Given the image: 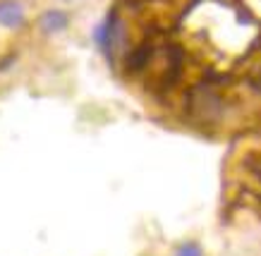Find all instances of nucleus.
<instances>
[{"label":"nucleus","mask_w":261,"mask_h":256,"mask_svg":"<svg viewBox=\"0 0 261 256\" xmlns=\"http://www.w3.org/2000/svg\"><path fill=\"white\" fill-rule=\"evenodd\" d=\"M24 22V8L19 0H3L0 3V24L17 29Z\"/></svg>","instance_id":"nucleus-1"},{"label":"nucleus","mask_w":261,"mask_h":256,"mask_svg":"<svg viewBox=\"0 0 261 256\" xmlns=\"http://www.w3.org/2000/svg\"><path fill=\"white\" fill-rule=\"evenodd\" d=\"M67 22H70V19H67V15H65V12H46V15L41 17V29H43V32H60V29H65V26H67Z\"/></svg>","instance_id":"nucleus-2"},{"label":"nucleus","mask_w":261,"mask_h":256,"mask_svg":"<svg viewBox=\"0 0 261 256\" xmlns=\"http://www.w3.org/2000/svg\"><path fill=\"white\" fill-rule=\"evenodd\" d=\"M175 256H204V251H201V247H199V244H194V242H185V244H180V247H177Z\"/></svg>","instance_id":"nucleus-3"}]
</instances>
